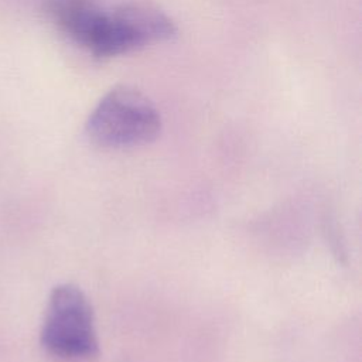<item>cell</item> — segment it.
Returning <instances> with one entry per match:
<instances>
[{
  "instance_id": "3",
  "label": "cell",
  "mask_w": 362,
  "mask_h": 362,
  "mask_svg": "<svg viewBox=\"0 0 362 362\" xmlns=\"http://www.w3.org/2000/svg\"><path fill=\"white\" fill-rule=\"evenodd\" d=\"M48 18L74 42L102 58L110 13L98 0H44Z\"/></svg>"
},
{
  "instance_id": "2",
  "label": "cell",
  "mask_w": 362,
  "mask_h": 362,
  "mask_svg": "<svg viewBox=\"0 0 362 362\" xmlns=\"http://www.w3.org/2000/svg\"><path fill=\"white\" fill-rule=\"evenodd\" d=\"M161 130L156 106L143 93L129 86L109 90L90 112L85 132L98 146L127 148L151 143Z\"/></svg>"
},
{
  "instance_id": "1",
  "label": "cell",
  "mask_w": 362,
  "mask_h": 362,
  "mask_svg": "<svg viewBox=\"0 0 362 362\" xmlns=\"http://www.w3.org/2000/svg\"><path fill=\"white\" fill-rule=\"evenodd\" d=\"M44 351L64 362H90L99 355L92 305L74 284L52 288L40 334Z\"/></svg>"
},
{
  "instance_id": "4",
  "label": "cell",
  "mask_w": 362,
  "mask_h": 362,
  "mask_svg": "<svg viewBox=\"0 0 362 362\" xmlns=\"http://www.w3.org/2000/svg\"><path fill=\"white\" fill-rule=\"evenodd\" d=\"M127 52L148 44L168 41L177 34L174 21L147 3H126L112 10Z\"/></svg>"
}]
</instances>
